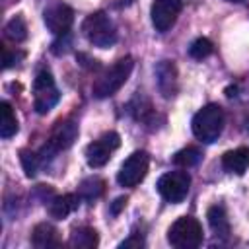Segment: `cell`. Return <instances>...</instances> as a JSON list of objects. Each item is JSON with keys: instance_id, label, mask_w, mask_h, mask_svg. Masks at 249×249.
I'll return each instance as SVG.
<instances>
[{"instance_id": "6da1fadb", "label": "cell", "mask_w": 249, "mask_h": 249, "mask_svg": "<svg viewBox=\"0 0 249 249\" xmlns=\"http://www.w3.org/2000/svg\"><path fill=\"white\" fill-rule=\"evenodd\" d=\"M132 68H134V60H132L130 56L119 58L113 66H109L107 70H103V72L95 78V82H93V86H91L93 97L105 99V97L115 95V93L124 86V82L128 80Z\"/></svg>"}, {"instance_id": "7a4b0ae2", "label": "cell", "mask_w": 249, "mask_h": 249, "mask_svg": "<svg viewBox=\"0 0 249 249\" xmlns=\"http://www.w3.org/2000/svg\"><path fill=\"white\" fill-rule=\"evenodd\" d=\"M224 123H226V117H224L222 107L216 105V103H208L200 111H196V115L193 117V124L191 126H193V134L200 142L212 144L222 134Z\"/></svg>"}, {"instance_id": "3957f363", "label": "cell", "mask_w": 249, "mask_h": 249, "mask_svg": "<svg viewBox=\"0 0 249 249\" xmlns=\"http://www.w3.org/2000/svg\"><path fill=\"white\" fill-rule=\"evenodd\" d=\"M82 33L93 47H99V49L113 47L117 41V29L105 12L89 14L82 23Z\"/></svg>"}, {"instance_id": "277c9868", "label": "cell", "mask_w": 249, "mask_h": 249, "mask_svg": "<svg viewBox=\"0 0 249 249\" xmlns=\"http://www.w3.org/2000/svg\"><path fill=\"white\" fill-rule=\"evenodd\" d=\"M167 241L177 249H195L202 243V226L191 216H181L171 224Z\"/></svg>"}, {"instance_id": "5b68a950", "label": "cell", "mask_w": 249, "mask_h": 249, "mask_svg": "<svg viewBox=\"0 0 249 249\" xmlns=\"http://www.w3.org/2000/svg\"><path fill=\"white\" fill-rule=\"evenodd\" d=\"M76 138H78V124H76L74 121H70V119L58 121V123L54 124V128L51 130V136H49L47 144L39 150V160H41V163L47 161V160H51V158H54L60 150L70 148Z\"/></svg>"}, {"instance_id": "8992f818", "label": "cell", "mask_w": 249, "mask_h": 249, "mask_svg": "<svg viewBox=\"0 0 249 249\" xmlns=\"http://www.w3.org/2000/svg\"><path fill=\"white\" fill-rule=\"evenodd\" d=\"M33 107L39 115L49 113L60 99V93L54 86L53 74L47 70H41L33 80Z\"/></svg>"}, {"instance_id": "52a82bcc", "label": "cell", "mask_w": 249, "mask_h": 249, "mask_svg": "<svg viewBox=\"0 0 249 249\" xmlns=\"http://www.w3.org/2000/svg\"><path fill=\"white\" fill-rule=\"evenodd\" d=\"M191 187V175L187 171H167L158 179V193L163 200L177 204L181 202Z\"/></svg>"}, {"instance_id": "ba28073f", "label": "cell", "mask_w": 249, "mask_h": 249, "mask_svg": "<svg viewBox=\"0 0 249 249\" xmlns=\"http://www.w3.org/2000/svg\"><path fill=\"white\" fill-rule=\"evenodd\" d=\"M148 165H150V156L142 150L132 152L121 165L119 173H117V181L121 187H136L148 173Z\"/></svg>"}, {"instance_id": "9c48e42d", "label": "cell", "mask_w": 249, "mask_h": 249, "mask_svg": "<svg viewBox=\"0 0 249 249\" xmlns=\"http://www.w3.org/2000/svg\"><path fill=\"white\" fill-rule=\"evenodd\" d=\"M121 146V136L117 132H105L97 140L86 146V161L89 167H103L109 160L111 154Z\"/></svg>"}, {"instance_id": "30bf717a", "label": "cell", "mask_w": 249, "mask_h": 249, "mask_svg": "<svg viewBox=\"0 0 249 249\" xmlns=\"http://www.w3.org/2000/svg\"><path fill=\"white\" fill-rule=\"evenodd\" d=\"M181 8H183V0H156L150 10L152 23H154L156 31L165 33L175 23Z\"/></svg>"}, {"instance_id": "8fae6325", "label": "cell", "mask_w": 249, "mask_h": 249, "mask_svg": "<svg viewBox=\"0 0 249 249\" xmlns=\"http://www.w3.org/2000/svg\"><path fill=\"white\" fill-rule=\"evenodd\" d=\"M43 19L49 31H53L54 35H66L74 21V12L70 6L58 2V4H51L43 12Z\"/></svg>"}, {"instance_id": "7c38bea8", "label": "cell", "mask_w": 249, "mask_h": 249, "mask_svg": "<svg viewBox=\"0 0 249 249\" xmlns=\"http://www.w3.org/2000/svg\"><path fill=\"white\" fill-rule=\"evenodd\" d=\"M47 202H49L47 204L49 214L54 220H64L66 216H70L78 208L80 195H72V193H68V195H56V196H51Z\"/></svg>"}, {"instance_id": "4fadbf2b", "label": "cell", "mask_w": 249, "mask_h": 249, "mask_svg": "<svg viewBox=\"0 0 249 249\" xmlns=\"http://www.w3.org/2000/svg\"><path fill=\"white\" fill-rule=\"evenodd\" d=\"M156 76H158V88L163 97H173L177 91V70L171 60H161L156 66Z\"/></svg>"}, {"instance_id": "5bb4252c", "label": "cell", "mask_w": 249, "mask_h": 249, "mask_svg": "<svg viewBox=\"0 0 249 249\" xmlns=\"http://www.w3.org/2000/svg\"><path fill=\"white\" fill-rule=\"evenodd\" d=\"M31 243L37 249H51V247H60L62 245V239L58 235V230L53 224L41 222L31 231Z\"/></svg>"}, {"instance_id": "9a60e30c", "label": "cell", "mask_w": 249, "mask_h": 249, "mask_svg": "<svg viewBox=\"0 0 249 249\" xmlns=\"http://www.w3.org/2000/svg\"><path fill=\"white\" fill-rule=\"evenodd\" d=\"M206 218H208V226L210 230L222 237V239H228L230 233H231V226H230V220H228V214H226V208L222 204H214L208 208L206 212Z\"/></svg>"}, {"instance_id": "2e32d148", "label": "cell", "mask_w": 249, "mask_h": 249, "mask_svg": "<svg viewBox=\"0 0 249 249\" xmlns=\"http://www.w3.org/2000/svg\"><path fill=\"white\" fill-rule=\"evenodd\" d=\"M222 165L226 171L235 173V175H243L245 169L249 167V148L241 146L235 150H230L222 156Z\"/></svg>"}, {"instance_id": "e0dca14e", "label": "cell", "mask_w": 249, "mask_h": 249, "mask_svg": "<svg viewBox=\"0 0 249 249\" xmlns=\"http://www.w3.org/2000/svg\"><path fill=\"white\" fill-rule=\"evenodd\" d=\"M70 247L74 249H95L97 243H99V237H97V231L93 228H76L72 233H70Z\"/></svg>"}, {"instance_id": "ac0fdd59", "label": "cell", "mask_w": 249, "mask_h": 249, "mask_svg": "<svg viewBox=\"0 0 249 249\" xmlns=\"http://www.w3.org/2000/svg\"><path fill=\"white\" fill-rule=\"evenodd\" d=\"M18 132V119L14 115V109L8 101L0 103V136L10 138Z\"/></svg>"}, {"instance_id": "d6986e66", "label": "cell", "mask_w": 249, "mask_h": 249, "mask_svg": "<svg viewBox=\"0 0 249 249\" xmlns=\"http://www.w3.org/2000/svg\"><path fill=\"white\" fill-rule=\"evenodd\" d=\"M103 191H105V183H103V179H99V177H88V179H84V181L80 183V187H78L80 198H84V200H88V202L99 198V196L103 195Z\"/></svg>"}, {"instance_id": "ffe728a7", "label": "cell", "mask_w": 249, "mask_h": 249, "mask_svg": "<svg viewBox=\"0 0 249 249\" xmlns=\"http://www.w3.org/2000/svg\"><path fill=\"white\" fill-rule=\"evenodd\" d=\"M200 160H202V152H200L198 148H195V146H187V148L179 150V152L173 156V163L179 165V167H185V169L195 167Z\"/></svg>"}, {"instance_id": "44dd1931", "label": "cell", "mask_w": 249, "mask_h": 249, "mask_svg": "<svg viewBox=\"0 0 249 249\" xmlns=\"http://www.w3.org/2000/svg\"><path fill=\"white\" fill-rule=\"evenodd\" d=\"M4 35H6V39H10V41H14V43H21V41L27 37V25H25L23 18H21V16H14V18L6 23Z\"/></svg>"}, {"instance_id": "7402d4cb", "label": "cell", "mask_w": 249, "mask_h": 249, "mask_svg": "<svg viewBox=\"0 0 249 249\" xmlns=\"http://www.w3.org/2000/svg\"><path fill=\"white\" fill-rule=\"evenodd\" d=\"M212 51H214V45H212V41L206 39V37L195 39V41L191 43V47H189V54H191L193 58H196V60L206 58L208 54H212Z\"/></svg>"}, {"instance_id": "603a6c76", "label": "cell", "mask_w": 249, "mask_h": 249, "mask_svg": "<svg viewBox=\"0 0 249 249\" xmlns=\"http://www.w3.org/2000/svg\"><path fill=\"white\" fill-rule=\"evenodd\" d=\"M19 160H21V165H23L25 175H27V177H35L37 167H39V163H41L39 154H33V152H29V150H21V152H19Z\"/></svg>"}, {"instance_id": "cb8c5ba5", "label": "cell", "mask_w": 249, "mask_h": 249, "mask_svg": "<svg viewBox=\"0 0 249 249\" xmlns=\"http://www.w3.org/2000/svg\"><path fill=\"white\" fill-rule=\"evenodd\" d=\"M2 53H4V68H10V66H14L19 58H23V53H16V51H10L8 47H4L2 49Z\"/></svg>"}, {"instance_id": "d4e9b609", "label": "cell", "mask_w": 249, "mask_h": 249, "mask_svg": "<svg viewBox=\"0 0 249 249\" xmlns=\"http://www.w3.org/2000/svg\"><path fill=\"white\" fill-rule=\"evenodd\" d=\"M119 247H121V249H128V247H136V249H140V247H144V239L132 233V235H130L128 239H124Z\"/></svg>"}, {"instance_id": "484cf974", "label": "cell", "mask_w": 249, "mask_h": 249, "mask_svg": "<svg viewBox=\"0 0 249 249\" xmlns=\"http://www.w3.org/2000/svg\"><path fill=\"white\" fill-rule=\"evenodd\" d=\"M124 204H126V196H119V198L111 204V212H113V214H119V212H121V208H123Z\"/></svg>"}, {"instance_id": "4316f807", "label": "cell", "mask_w": 249, "mask_h": 249, "mask_svg": "<svg viewBox=\"0 0 249 249\" xmlns=\"http://www.w3.org/2000/svg\"><path fill=\"white\" fill-rule=\"evenodd\" d=\"M235 91H237V88H235V86H233V88H228V89H226V95H228V97H231V95H235Z\"/></svg>"}, {"instance_id": "83f0119b", "label": "cell", "mask_w": 249, "mask_h": 249, "mask_svg": "<svg viewBox=\"0 0 249 249\" xmlns=\"http://www.w3.org/2000/svg\"><path fill=\"white\" fill-rule=\"evenodd\" d=\"M226 2H243V0H226Z\"/></svg>"}]
</instances>
